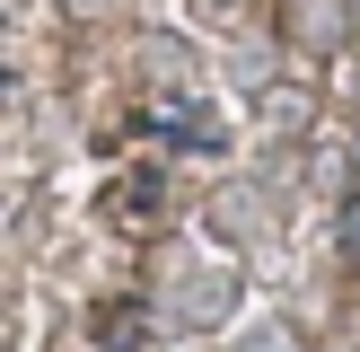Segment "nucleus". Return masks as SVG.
Segmentation results:
<instances>
[{"label":"nucleus","mask_w":360,"mask_h":352,"mask_svg":"<svg viewBox=\"0 0 360 352\" xmlns=\"http://www.w3.org/2000/svg\"><path fill=\"white\" fill-rule=\"evenodd\" d=\"M352 27H360L352 0H290V9H281V35H290L299 53H343Z\"/></svg>","instance_id":"nucleus-1"},{"label":"nucleus","mask_w":360,"mask_h":352,"mask_svg":"<svg viewBox=\"0 0 360 352\" xmlns=\"http://www.w3.org/2000/svg\"><path fill=\"white\" fill-rule=\"evenodd\" d=\"M229 299H238V282H229V273H193V282H176V326H193V334H202V326H220V317H229Z\"/></svg>","instance_id":"nucleus-2"},{"label":"nucleus","mask_w":360,"mask_h":352,"mask_svg":"<svg viewBox=\"0 0 360 352\" xmlns=\"http://www.w3.org/2000/svg\"><path fill=\"white\" fill-rule=\"evenodd\" d=\"M141 70H150V80H185V44H167V35H150V44H141Z\"/></svg>","instance_id":"nucleus-3"},{"label":"nucleus","mask_w":360,"mask_h":352,"mask_svg":"<svg viewBox=\"0 0 360 352\" xmlns=\"http://www.w3.org/2000/svg\"><path fill=\"white\" fill-rule=\"evenodd\" d=\"M334 246H343V264H352V273H360V194H352V203H343V220H334Z\"/></svg>","instance_id":"nucleus-4"},{"label":"nucleus","mask_w":360,"mask_h":352,"mask_svg":"<svg viewBox=\"0 0 360 352\" xmlns=\"http://www.w3.org/2000/svg\"><path fill=\"white\" fill-rule=\"evenodd\" d=\"M352 176H360V123H352Z\"/></svg>","instance_id":"nucleus-5"},{"label":"nucleus","mask_w":360,"mask_h":352,"mask_svg":"<svg viewBox=\"0 0 360 352\" xmlns=\"http://www.w3.org/2000/svg\"><path fill=\"white\" fill-rule=\"evenodd\" d=\"M70 9H115V0H70Z\"/></svg>","instance_id":"nucleus-6"},{"label":"nucleus","mask_w":360,"mask_h":352,"mask_svg":"<svg viewBox=\"0 0 360 352\" xmlns=\"http://www.w3.org/2000/svg\"><path fill=\"white\" fill-rule=\"evenodd\" d=\"M326 352H352V344H326Z\"/></svg>","instance_id":"nucleus-7"},{"label":"nucleus","mask_w":360,"mask_h":352,"mask_svg":"<svg viewBox=\"0 0 360 352\" xmlns=\"http://www.w3.org/2000/svg\"><path fill=\"white\" fill-rule=\"evenodd\" d=\"M352 9H360V0H352Z\"/></svg>","instance_id":"nucleus-8"}]
</instances>
